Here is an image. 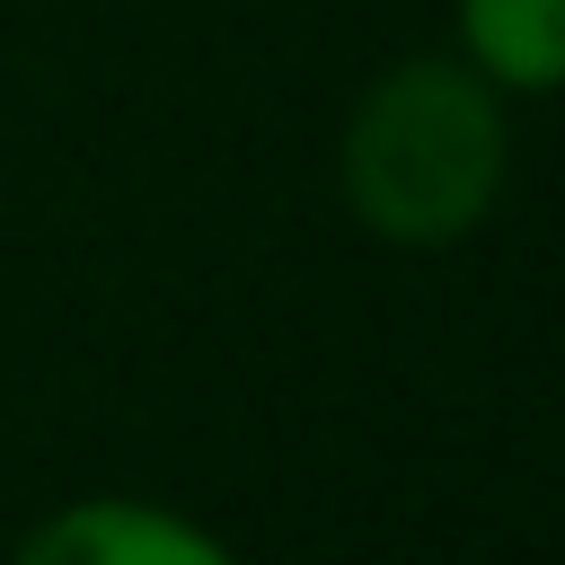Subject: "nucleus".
<instances>
[{
    "label": "nucleus",
    "instance_id": "obj_2",
    "mask_svg": "<svg viewBox=\"0 0 565 565\" xmlns=\"http://www.w3.org/2000/svg\"><path fill=\"white\" fill-rule=\"evenodd\" d=\"M9 565H238L203 521L141 503V494H88L26 530Z\"/></svg>",
    "mask_w": 565,
    "mask_h": 565
},
{
    "label": "nucleus",
    "instance_id": "obj_3",
    "mask_svg": "<svg viewBox=\"0 0 565 565\" xmlns=\"http://www.w3.org/2000/svg\"><path fill=\"white\" fill-rule=\"evenodd\" d=\"M459 62L503 97L565 88V0H459Z\"/></svg>",
    "mask_w": 565,
    "mask_h": 565
},
{
    "label": "nucleus",
    "instance_id": "obj_1",
    "mask_svg": "<svg viewBox=\"0 0 565 565\" xmlns=\"http://www.w3.org/2000/svg\"><path fill=\"white\" fill-rule=\"evenodd\" d=\"M512 168V124H503V88L477 79L468 62L415 53L388 62L335 150L344 203L371 238L388 247H450L468 238Z\"/></svg>",
    "mask_w": 565,
    "mask_h": 565
}]
</instances>
